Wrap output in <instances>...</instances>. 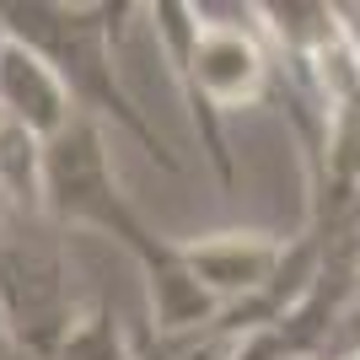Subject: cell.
<instances>
[{"label":"cell","mask_w":360,"mask_h":360,"mask_svg":"<svg viewBox=\"0 0 360 360\" xmlns=\"http://www.w3.org/2000/svg\"><path fill=\"white\" fill-rule=\"evenodd\" d=\"M38 205L54 221V231L65 226H91L135 258V269L146 274L150 290V317H156V339H194L221 317V307L210 301V290L194 280L183 242L156 237L140 210L124 199L113 167H108V140L91 119L75 113L54 140L38 146Z\"/></svg>","instance_id":"1"},{"label":"cell","mask_w":360,"mask_h":360,"mask_svg":"<svg viewBox=\"0 0 360 360\" xmlns=\"http://www.w3.org/2000/svg\"><path fill=\"white\" fill-rule=\"evenodd\" d=\"M113 6H54V0H27V6H0V27L22 49H32L49 70L60 75L65 97L81 119L119 124L156 167L178 172V156L167 150V140L150 129L146 108L124 91L119 70H113Z\"/></svg>","instance_id":"2"},{"label":"cell","mask_w":360,"mask_h":360,"mask_svg":"<svg viewBox=\"0 0 360 360\" xmlns=\"http://www.w3.org/2000/svg\"><path fill=\"white\" fill-rule=\"evenodd\" d=\"M150 27L162 38L167 60H172V75H178L183 97H188L194 135L205 146V156H210L215 178L231 188L237 167H231V146H226L221 113L274 97L269 49H264V38L253 27H242V22H205V11L178 6V0L150 6Z\"/></svg>","instance_id":"3"},{"label":"cell","mask_w":360,"mask_h":360,"mask_svg":"<svg viewBox=\"0 0 360 360\" xmlns=\"http://www.w3.org/2000/svg\"><path fill=\"white\" fill-rule=\"evenodd\" d=\"M0 323L32 360H54L75 323L70 269L54 221L6 199H0Z\"/></svg>","instance_id":"4"},{"label":"cell","mask_w":360,"mask_h":360,"mask_svg":"<svg viewBox=\"0 0 360 360\" xmlns=\"http://www.w3.org/2000/svg\"><path fill=\"white\" fill-rule=\"evenodd\" d=\"M285 253L290 242L269 237V231H221V237L183 242V258H188L194 280L210 290V301L221 312L274 290V280L285 269Z\"/></svg>","instance_id":"5"},{"label":"cell","mask_w":360,"mask_h":360,"mask_svg":"<svg viewBox=\"0 0 360 360\" xmlns=\"http://www.w3.org/2000/svg\"><path fill=\"white\" fill-rule=\"evenodd\" d=\"M0 119H11L16 129L32 135L38 146L54 140L65 124L75 119L60 75L22 44H6V54H0Z\"/></svg>","instance_id":"6"},{"label":"cell","mask_w":360,"mask_h":360,"mask_svg":"<svg viewBox=\"0 0 360 360\" xmlns=\"http://www.w3.org/2000/svg\"><path fill=\"white\" fill-rule=\"evenodd\" d=\"M54 360H135V349L124 345L119 317H113V307L103 301L91 317H75L70 323V333L60 339Z\"/></svg>","instance_id":"7"}]
</instances>
